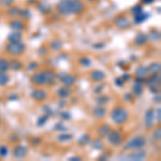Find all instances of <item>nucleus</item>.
<instances>
[{"instance_id":"10","label":"nucleus","mask_w":161,"mask_h":161,"mask_svg":"<svg viewBox=\"0 0 161 161\" xmlns=\"http://www.w3.org/2000/svg\"><path fill=\"white\" fill-rule=\"evenodd\" d=\"M155 121V111L153 109H149L145 113V126L146 128H152Z\"/></svg>"},{"instance_id":"29","label":"nucleus","mask_w":161,"mask_h":161,"mask_svg":"<svg viewBox=\"0 0 161 161\" xmlns=\"http://www.w3.org/2000/svg\"><path fill=\"white\" fill-rule=\"evenodd\" d=\"M148 39H150V40H153V41L160 40V32H159V30H156V29L152 30V31L149 32Z\"/></svg>"},{"instance_id":"38","label":"nucleus","mask_w":161,"mask_h":161,"mask_svg":"<svg viewBox=\"0 0 161 161\" xmlns=\"http://www.w3.org/2000/svg\"><path fill=\"white\" fill-rule=\"evenodd\" d=\"M142 11H143V8H142V5H140V4H137V5H134V7L131 9V13H132L134 16L137 15V14H140Z\"/></svg>"},{"instance_id":"16","label":"nucleus","mask_w":161,"mask_h":161,"mask_svg":"<svg viewBox=\"0 0 161 161\" xmlns=\"http://www.w3.org/2000/svg\"><path fill=\"white\" fill-rule=\"evenodd\" d=\"M90 78L95 82H101L105 78V73L101 70H95L90 73Z\"/></svg>"},{"instance_id":"46","label":"nucleus","mask_w":161,"mask_h":161,"mask_svg":"<svg viewBox=\"0 0 161 161\" xmlns=\"http://www.w3.org/2000/svg\"><path fill=\"white\" fill-rule=\"evenodd\" d=\"M115 84H116L118 87H122V86L125 85V80H122L121 77H117L116 80H115Z\"/></svg>"},{"instance_id":"55","label":"nucleus","mask_w":161,"mask_h":161,"mask_svg":"<svg viewBox=\"0 0 161 161\" xmlns=\"http://www.w3.org/2000/svg\"><path fill=\"white\" fill-rule=\"evenodd\" d=\"M149 89H150V93H159V88H158V87H149Z\"/></svg>"},{"instance_id":"36","label":"nucleus","mask_w":161,"mask_h":161,"mask_svg":"<svg viewBox=\"0 0 161 161\" xmlns=\"http://www.w3.org/2000/svg\"><path fill=\"white\" fill-rule=\"evenodd\" d=\"M80 64L83 66V67H90L91 66V60L89 59L88 57H82V58H80Z\"/></svg>"},{"instance_id":"33","label":"nucleus","mask_w":161,"mask_h":161,"mask_svg":"<svg viewBox=\"0 0 161 161\" xmlns=\"http://www.w3.org/2000/svg\"><path fill=\"white\" fill-rule=\"evenodd\" d=\"M109 101H110V97H108V96H100L96 99L97 104H99V105L105 104V103H108Z\"/></svg>"},{"instance_id":"32","label":"nucleus","mask_w":161,"mask_h":161,"mask_svg":"<svg viewBox=\"0 0 161 161\" xmlns=\"http://www.w3.org/2000/svg\"><path fill=\"white\" fill-rule=\"evenodd\" d=\"M9 61H7L3 58H0V72H5L9 70Z\"/></svg>"},{"instance_id":"5","label":"nucleus","mask_w":161,"mask_h":161,"mask_svg":"<svg viewBox=\"0 0 161 161\" xmlns=\"http://www.w3.org/2000/svg\"><path fill=\"white\" fill-rule=\"evenodd\" d=\"M146 145V140L142 135H137L131 139L130 141L125 145V149H141Z\"/></svg>"},{"instance_id":"53","label":"nucleus","mask_w":161,"mask_h":161,"mask_svg":"<svg viewBox=\"0 0 161 161\" xmlns=\"http://www.w3.org/2000/svg\"><path fill=\"white\" fill-rule=\"evenodd\" d=\"M69 160H70V161H80V160H82V158L78 157V156H73V157L69 158Z\"/></svg>"},{"instance_id":"15","label":"nucleus","mask_w":161,"mask_h":161,"mask_svg":"<svg viewBox=\"0 0 161 161\" xmlns=\"http://www.w3.org/2000/svg\"><path fill=\"white\" fill-rule=\"evenodd\" d=\"M115 24H116L117 27H119L120 29H126L130 26V22L125 16H119L115 20Z\"/></svg>"},{"instance_id":"23","label":"nucleus","mask_w":161,"mask_h":161,"mask_svg":"<svg viewBox=\"0 0 161 161\" xmlns=\"http://www.w3.org/2000/svg\"><path fill=\"white\" fill-rule=\"evenodd\" d=\"M9 68H11L14 71H18L23 68V64L17 59H12L11 61H9Z\"/></svg>"},{"instance_id":"41","label":"nucleus","mask_w":161,"mask_h":161,"mask_svg":"<svg viewBox=\"0 0 161 161\" xmlns=\"http://www.w3.org/2000/svg\"><path fill=\"white\" fill-rule=\"evenodd\" d=\"M23 18H26V20H28L30 18V16H31V12H30V10L28 9H25V10H22L20 11V14Z\"/></svg>"},{"instance_id":"58","label":"nucleus","mask_w":161,"mask_h":161,"mask_svg":"<svg viewBox=\"0 0 161 161\" xmlns=\"http://www.w3.org/2000/svg\"><path fill=\"white\" fill-rule=\"evenodd\" d=\"M121 78L125 80H128L129 78H130V74H128V73H125V74H122V76H121Z\"/></svg>"},{"instance_id":"62","label":"nucleus","mask_w":161,"mask_h":161,"mask_svg":"<svg viewBox=\"0 0 161 161\" xmlns=\"http://www.w3.org/2000/svg\"><path fill=\"white\" fill-rule=\"evenodd\" d=\"M89 1H95V0H89Z\"/></svg>"},{"instance_id":"40","label":"nucleus","mask_w":161,"mask_h":161,"mask_svg":"<svg viewBox=\"0 0 161 161\" xmlns=\"http://www.w3.org/2000/svg\"><path fill=\"white\" fill-rule=\"evenodd\" d=\"M9 154V148L5 146V145H2V146H0V157H7Z\"/></svg>"},{"instance_id":"6","label":"nucleus","mask_w":161,"mask_h":161,"mask_svg":"<svg viewBox=\"0 0 161 161\" xmlns=\"http://www.w3.org/2000/svg\"><path fill=\"white\" fill-rule=\"evenodd\" d=\"M57 76L66 87H71L72 85L75 84V82L77 80L74 74H70V73H59Z\"/></svg>"},{"instance_id":"14","label":"nucleus","mask_w":161,"mask_h":161,"mask_svg":"<svg viewBox=\"0 0 161 161\" xmlns=\"http://www.w3.org/2000/svg\"><path fill=\"white\" fill-rule=\"evenodd\" d=\"M10 27H11L13 31H23L26 26H25V23L23 20H14L10 23Z\"/></svg>"},{"instance_id":"59","label":"nucleus","mask_w":161,"mask_h":161,"mask_svg":"<svg viewBox=\"0 0 161 161\" xmlns=\"http://www.w3.org/2000/svg\"><path fill=\"white\" fill-rule=\"evenodd\" d=\"M153 2H155V0H142V3L144 4H150Z\"/></svg>"},{"instance_id":"18","label":"nucleus","mask_w":161,"mask_h":161,"mask_svg":"<svg viewBox=\"0 0 161 161\" xmlns=\"http://www.w3.org/2000/svg\"><path fill=\"white\" fill-rule=\"evenodd\" d=\"M38 9L42 14H48V13L52 11V5L45 1H42L38 4Z\"/></svg>"},{"instance_id":"26","label":"nucleus","mask_w":161,"mask_h":161,"mask_svg":"<svg viewBox=\"0 0 161 161\" xmlns=\"http://www.w3.org/2000/svg\"><path fill=\"white\" fill-rule=\"evenodd\" d=\"M147 69H148L149 73H153V74L159 73L160 72V64H159V62H152V64L147 67Z\"/></svg>"},{"instance_id":"47","label":"nucleus","mask_w":161,"mask_h":161,"mask_svg":"<svg viewBox=\"0 0 161 161\" xmlns=\"http://www.w3.org/2000/svg\"><path fill=\"white\" fill-rule=\"evenodd\" d=\"M160 133H161V128L158 127V129L155 131V133H154V139H155V140H159V139H160Z\"/></svg>"},{"instance_id":"12","label":"nucleus","mask_w":161,"mask_h":161,"mask_svg":"<svg viewBox=\"0 0 161 161\" xmlns=\"http://www.w3.org/2000/svg\"><path fill=\"white\" fill-rule=\"evenodd\" d=\"M148 40H149L148 36H147L146 33H144V32H140V33H137V36H135V38H134L133 42H134V44H135V45L142 46V45L146 44Z\"/></svg>"},{"instance_id":"54","label":"nucleus","mask_w":161,"mask_h":161,"mask_svg":"<svg viewBox=\"0 0 161 161\" xmlns=\"http://www.w3.org/2000/svg\"><path fill=\"white\" fill-rule=\"evenodd\" d=\"M38 52H39L40 55H45V54H46V47H40Z\"/></svg>"},{"instance_id":"24","label":"nucleus","mask_w":161,"mask_h":161,"mask_svg":"<svg viewBox=\"0 0 161 161\" xmlns=\"http://www.w3.org/2000/svg\"><path fill=\"white\" fill-rule=\"evenodd\" d=\"M132 93L134 96H141L142 93H143V85L141 83H135L134 82V84L132 86Z\"/></svg>"},{"instance_id":"8","label":"nucleus","mask_w":161,"mask_h":161,"mask_svg":"<svg viewBox=\"0 0 161 161\" xmlns=\"http://www.w3.org/2000/svg\"><path fill=\"white\" fill-rule=\"evenodd\" d=\"M27 154H28V149L24 145H17L13 149V157L16 159H23L27 156Z\"/></svg>"},{"instance_id":"35","label":"nucleus","mask_w":161,"mask_h":161,"mask_svg":"<svg viewBox=\"0 0 161 161\" xmlns=\"http://www.w3.org/2000/svg\"><path fill=\"white\" fill-rule=\"evenodd\" d=\"M20 8H17V7H12L11 9H9L8 10V15L10 16H17L20 14Z\"/></svg>"},{"instance_id":"25","label":"nucleus","mask_w":161,"mask_h":161,"mask_svg":"<svg viewBox=\"0 0 161 161\" xmlns=\"http://www.w3.org/2000/svg\"><path fill=\"white\" fill-rule=\"evenodd\" d=\"M73 139V135L71 133H62L61 132L59 135H58V141L59 142H62V143H67V142H70L72 141Z\"/></svg>"},{"instance_id":"28","label":"nucleus","mask_w":161,"mask_h":161,"mask_svg":"<svg viewBox=\"0 0 161 161\" xmlns=\"http://www.w3.org/2000/svg\"><path fill=\"white\" fill-rule=\"evenodd\" d=\"M61 47H62V42H61L60 40L56 39V40H53L52 42H51V48H52L53 51H55V52L60 51Z\"/></svg>"},{"instance_id":"13","label":"nucleus","mask_w":161,"mask_h":161,"mask_svg":"<svg viewBox=\"0 0 161 161\" xmlns=\"http://www.w3.org/2000/svg\"><path fill=\"white\" fill-rule=\"evenodd\" d=\"M148 87H158L160 85V72L155 73L147 80Z\"/></svg>"},{"instance_id":"9","label":"nucleus","mask_w":161,"mask_h":161,"mask_svg":"<svg viewBox=\"0 0 161 161\" xmlns=\"http://www.w3.org/2000/svg\"><path fill=\"white\" fill-rule=\"evenodd\" d=\"M145 158H146V153H145L144 150H142L141 149H139L137 152H133V153L129 154L125 157V159L127 160H133V161H140V160H144Z\"/></svg>"},{"instance_id":"44","label":"nucleus","mask_w":161,"mask_h":161,"mask_svg":"<svg viewBox=\"0 0 161 161\" xmlns=\"http://www.w3.org/2000/svg\"><path fill=\"white\" fill-rule=\"evenodd\" d=\"M105 85L104 84H101V85H97L96 87L93 88V93H101L103 91V89H104Z\"/></svg>"},{"instance_id":"42","label":"nucleus","mask_w":161,"mask_h":161,"mask_svg":"<svg viewBox=\"0 0 161 161\" xmlns=\"http://www.w3.org/2000/svg\"><path fill=\"white\" fill-rule=\"evenodd\" d=\"M43 111H44V113L47 115V116H52V115H55V112H54V110L49 106V105H45V106H43Z\"/></svg>"},{"instance_id":"60","label":"nucleus","mask_w":161,"mask_h":161,"mask_svg":"<svg viewBox=\"0 0 161 161\" xmlns=\"http://www.w3.org/2000/svg\"><path fill=\"white\" fill-rule=\"evenodd\" d=\"M64 105H66V102H64V100L62 101L61 100L59 103H58V106H59V109H61V108H64Z\"/></svg>"},{"instance_id":"11","label":"nucleus","mask_w":161,"mask_h":161,"mask_svg":"<svg viewBox=\"0 0 161 161\" xmlns=\"http://www.w3.org/2000/svg\"><path fill=\"white\" fill-rule=\"evenodd\" d=\"M31 97L33 100L42 102L47 98V93H45V90H43V89H34L31 93Z\"/></svg>"},{"instance_id":"4","label":"nucleus","mask_w":161,"mask_h":161,"mask_svg":"<svg viewBox=\"0 0 161 161\" xmlns=\"http://www.w3.org/2000/svg\"><path fill=\"white\" fill-rule=\"evenodd\" d=\"M26 51V45L24 43L20 42H9L8 44L5 45V52L13 55V56H17L20 55Z\"/></svg>"},{"instance_id":"19","label":"nucleus","mask_w":161,"mask_h":161,"mask_svg":"<svg viewBox=\"0 0 161 161\" xmlns=\"http://www.w3.org/2000/svg\"><path fill=\"white\" fill-rule=\"evenodd\" d=\"M22 39H23V36L20 31H13L8 36L9 42H20Z\"/></svg>"},{"instance_id":"52","label":"nucleus","mask_w":161,"mask_h":161,"mask_svg":"<svg viewBox=\"0 0 161 161\" xmlns=\"http://www.w3.org/2000/svg\"><path fill=\"white\" fill-rule=\"evenodd\" d=\"M124 98H125L126 101H131L132 100V95L129 93H126L125 96H124Z\"/></svg>"},{"instance_id":"1","label":"nucleus","mask_w":161,"mask_h":161,"mask_svg":"<svg viewBox=\"0 0 161 161\" xmlns=\"http://www.w3.org/2000/svg\"><path fill=\"white\" fill-rule=\"evenodd\" d=\"M85 4L82 0H60L56 4L57 12L60 15H76L84 11Z\"/></svg>"},{"instance_id":"30","label":"nucleus","mask_w":161,"mask_h":161,"mask_svg":"<svg viewBox=\"0 0 161 161\" xmlns=\"http://www.w3.org/2000/svg\"><path fill=\"white\" fill-rule=\"evenodd\" d=\"M10 80V76L5 72H0V86L7 85Z\"/></svg>"},{"instance_id":"20","label":"nucleus","mask_w":161,"mask_h":161,"mask_svg":"<svg viewBox=\"0 0 161 161\" xmlns=\"http://www.w3.org/2000/svg\"><path fill=\"white\" fill-rule=\"evenodd\" d=\"M149 16H150L149 13L143 12V11H142L140 14H137V15L134 16V23H135V24H142V23L145 22L147 18H149Z\"/></svg>"},{"instance_id":"31","label":"nucleus","mask_w":161,"mask_h":161,"mask_svg":"<svg viewBox=\"0 0 161 161\" xmlns=\"http://www.w3.org/2000/svg\"><path fill=\"white\" fill-rule=\"evenodd\" d=\"M89 142H90V137H89L88 134H86V133L83 134V135L78 139V144L83 145V146H84V145H87Z\"/></svg>"},{"instance_id":"50","label":"nucleus","mask_w":161,"mask_h":161,"mask_svg":"<svg viewBox=\"0 0 161 161\" xmlns=\"http://www.w3.org/2000/svg\"><path fill=\"white\" fill-rule=\"evenodd\" d=\"M105 47V44L104 43H97V44H93V48H96V49H102V48Z\"/></svg>"},{"instance_id":"57","label":"nucleus","mask_w":161,"mask_h":161,"mask_svg":"<svg viewBox=\"0 0 161 161\" xmlns=\"http://www.w3.org/2000/svg\"><path fill=\"white\" fill-rule=\"evenodd\" d=\"M134 82H135V83H143V82H144V77H140V76H137L135 77V80H134Z\"/></svg>"},{"instance_id":"27","label":"nucleus","mask_w":161,"mask_h":161,"mask_svg":"<svg viewBox=\"0 0 161 161\" xmlns=\"http://www.w3.org/2000/svg\"><path fill=\"white\" fill-rule=\"evenodd\" d=\"M70 89L68 88V87H61V88H59L58 90H57V95L60 97L61 99H64V98H67V97L70 96Z\"/></svg>"},{"instance_id":"22","label":"nucleus","mask_w":161,"mask_h":161,"mask_svg":"<svg viewBox=\"0 0 161 161\" xmlns=\"http://www.w3.org/2000/svg\"><path fill=\"white\" fill-rule=\"evenodd\" d=\"M148 69L146 66H140L139 68L135 70V74H137V76H140V77H146L148 75Z\"/></svg>"},{"instance_id":"39","label":"nucleus","mask_w":161,"mask_h":161,"mask_svg":"<svg viewBox=\"0 0 161 161\" xmlns=\"http://www.w3.org/2000/svg\"><path fill=\"white\" fill-rule=\"evenodd\" d=\"M53 130H55V131H66L67 130V127H64V125L62 122H58L56 125L53 127Z\"/></svg>"},{"instance_id":"56","label":"nucleus","mask_w":161,"mask_h":161,"mask_svg":"<svg viewBox=\"0 0 161 161\" xmlns=\"http://www.w3.org/2000/svg\"><path fill=\"white\" fill-rule=\"evenodd\" d=\"M9 100H10V101H16V100H18V96H17V95H12V96L9 97Z\"/></svg>"},{"instance_id":"21","label":"nucleus","mask_w":161,"mask_h":161,"mask_svg":"<svg viewBox=\"0 0 161 161\" xmlns=\"http://www.w3.org/2000/svg\"><path fill=\"white\" fill-rule=\"evenodd\" d=\"M110 131H111V127H110L109 125H106V124L101 125L100 127L98 128V134H99L101 137H105L109 134Z\"/></svg>"},{"instance_id":"34","label":"nucleus","mask_w":161,"mask_h":161,"mask_svg":"<svg viewBox=\"0 0 161 161\" xmlns=\"http://www.w3.org/2000/svg\"><path fill=\"white\" fill-rule=\"evenodd\" d=\"M48 117L49 116H47L46 114L43 115V116L39 117V119L37 120V126H38V127H42V126H44L45 124L48 121Z\"/></svg>"},{"instance_id":"45","label":"nucleus","mask_w":161,"mask_h":161,"mask_svg":"<svg viewBox=\"0 0 161 161\" xmlns=\"http://www.w3.org/2000/svg\"><path fill=\"white\" fill-rule=\"evenodd\" d=\"M155 119H157L158 122H160L161 120V109L158 108L156 111H155Z\"/></svg>"},{"instance_id":"48","label":"nucleus","mask_w":161,"mask_h":161,"mask_svg":"<svg viewBox=\"0 0 161 161\" xmlns=\"http://www.w3.org/2000/svg\"><path fill=\"white\" fill-rule=\"evenodd\" d=\"M14 2V0H1V4L4 7H10Z\"/></svg>"},{"instance_id":"17","label":"nucleus","mask_w":161,"mask_h":161,"mask_svg":"<svg viewBox=\"0 0 161 161\" xmlns=\"http://www.w3.org/2000/svg\"><path fill=\"white\" fill-rule=\"evenodd\" d=\"M105 114H106V109L103 108L102 105L100 106H97L95 109L93 110V117H96L98 119H101V118H103L105 116Z\"/></svg>"},{"instance_id":"43","label":"nucleus","mask_w":161,"mask_h":161,"mask_svg":"<svg viewBox=\"0 0 161 161\" xmlns=\"http://www.w3.org/2000/svg\"><path fill=\"white\" fill-rule=\"evenodd\" d=\"M60 118L64 120H70L72 118V115L70 112H61L60 113Z\"/></svg>"},{"instance_id":"3","label":"nucleus","mask_w":161,"mask_h":161,"mask_svg":"<svg viewBox=\"0 0 161 161\" xmlns=\"http://www.w3.org/2000/svg\"><path fill=\"white\" fill-rule=\"evenodd\" d=\"M129 118L128 111L122 106H117L111 112V119L117 125H122Z\"/></svg>"},{"instance_id":"7","label":"nucleus","mask_w":161,"mask_h":161,"mask_svg":"<svg viewBox=\"0 0 161 161\" xmlns=\"http://www.w3.org/2000/svg\"><path fill=\"white\" fill-rule=\"evenodd\" d=\"M106 137H108L109 143L113 145V146H118V145H120L122 143V137H121L120 133L116 131V130H114V131L111 130Z\"/></svg>"},{"instance_id":"61","label":"nucleus","mask_w":161,"mask_h":161,"mask_svg":"<svg viewBox=\"0 0 161 161\" xmlns=\"http://www.w3.org/2000/svg\"><path fill=\"white\" fill-rule=\"evenodd\" d=\"M154 101H155V102H158V103L160 102V96H159V93H158V96H156L154 98Z\"/></svg>"},{"instance_id":"2","label":"nucleus","mask_w":161,"mask_h":161,"mask_svg":"<svg viewBox=\"0 0 161 161\" xmlns=\"http://www.w3.org/2000/svg\"><path fill=\"white\" fill-rule=\"evenodd\" d=\"M56 74L52 70H45L42 72H38L31 76V83L34 85H48L55 80Z\"/></svg>"},{"instance_id":"51","label":"nucleus","mask_w":161,"mask_h":161,"mask_svg":"<svg viewBox=\"0 0 161 161\" xmlns=\"http://www.w3.org/2000/svg\"><path fill=\"white\" fill-rule=\"evenodd\" d=\"M31 143L33 145H39L41 143V139H39V137H34V139H32L31 140Z\"/></svg>"},{"instance_id":"49","label":"nucleus","mask_w":161,"mask_h":161,"mask_svg":"<svg viewBox=\"0 0 161 161\" xmlns=\"http://www.w3.org/2000/svg\"><path fill=\"white\" fill-rule=\"evenodd\" d=\"M37 68H38V64H37V62H31V64L28 66L29 71H33V70H36Z\"/></svg>"},{"instance_id":"37","label":"nucleus","mask_w":161,"mask_h":161,"mask_svg":"<svg viewBox=\"0 0 161 161\" xmlns=\"http://www.w3.org/2000/svg\"><path fill=\"white\" fill-rule=\"evenodd\" d=\"M91 147L93 149H97V150H100V149L103 148V143L100 140H95V141L91 143Z\"/></svg>"}]
</instances>
